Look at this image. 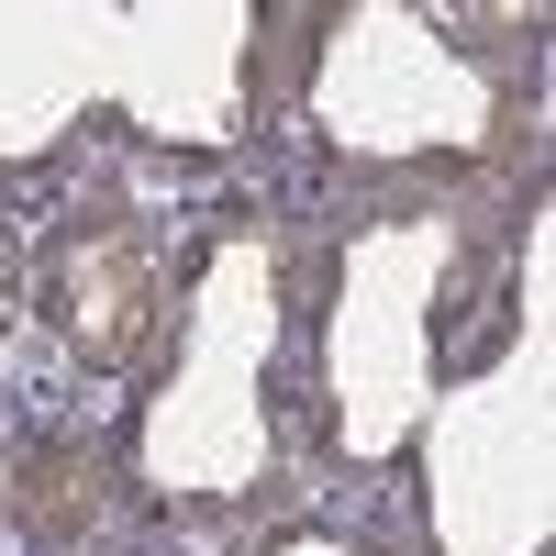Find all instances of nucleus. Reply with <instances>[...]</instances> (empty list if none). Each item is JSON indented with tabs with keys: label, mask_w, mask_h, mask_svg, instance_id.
I'll use <instances>...</instances> for the list:
<instances>
[{
	"label": "nucleus",
	"mask_w": 556,
	"mask_h": 556,
	"mask_svg": "<svg viewBox=\"0 0 556 556\" xmlns=\"http://www.w3.org/2000/svg\"><path fill=\"white\" fill-rule=\"evenodd\" d=\"M156 290H167V256H156V235L134 212L78 223L67 256H56V323H67L89 356H112V367L156 334Z\"/></svg>",
	"instance_id": "f257e3e1"
},
{
	"label": "nucleus",
	"mask_w": 556,
	"mask_h": 556,
	"mask_svg": "<svg viewBox=\"0 0 556 556\" xmlns=\"http://www.w3.org/2000/svg\"><path fill=\"white\" fill-rule=\"evenodd\" d=\"M34 479H56V490H34V501H23V513H34L45 534H78V523H101V468H89V456H78V468H67V456H45Z\"/></svg>",
	"instance_id": "f03ea898"
}]
</instances>
